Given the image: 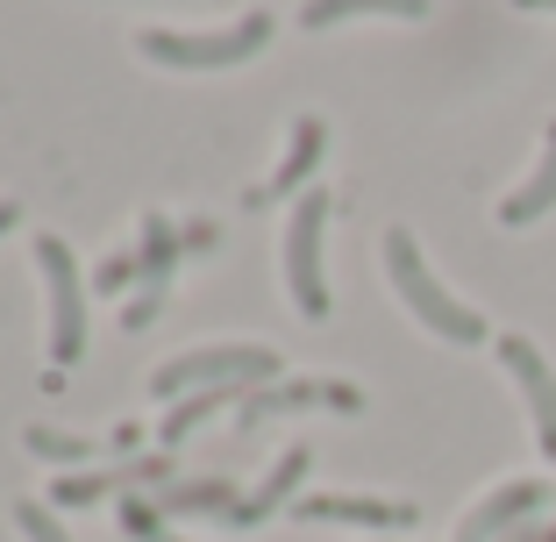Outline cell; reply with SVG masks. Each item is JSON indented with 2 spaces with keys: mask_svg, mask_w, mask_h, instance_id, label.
Masks as SVG:
<instances>
[{
  "mask_svg": "<svg viewBox=\"0 0 556 542\" xmlns=\"http://www.w3.org/2000/svg\"><path fill=\"white\" fill-rule=\"evenodd\" d=\"M286 407H336V414H357L364 393H357V386H336V378H300V386L243 393V414H236V428H257L264 414H286Z\"/></svg>",
  "mask_w": 556,
  "mask_h": 542,
  "instance_id": "cell-8",
  "label": "cell"
},
{
  "mask_svg": "<svg viewBox=\"0 0 556 542\" xmlns=\"http://www.w3.org/2000/svg\"><path fill=\"white\" fill-rule=\"evenodd\" d=\"M321 229H328V193H300L286 222V293L307 322H328V279H321Z\"/></svg>",
  "mask_w": 556,
  "mask_h": 542,
  "instance_id": "cell-4",
  "label": "cell"
},
{
  "mask_svg": "<svg viewBox=\"0 0 556 542\" xmlns=\"http://www.w3.org/2000/svg\"><path fill=\"white\" fill-rule=\"evenodd\" d=\"M549 507V486L542 478H514V486H500V493H485L471 514H464V528H457V542H492V535H507L521 514H542Z\"/></svg>",
  "mask_w": 556,
  "mask_h": 542,
  "instance_id": "cell-9",
  "label": "cell"
},
{
  "mask_svg": "<svg viewBox=\"0 0 556 542\" xmlns=\"http://www.w3.org/2000/svg\"><path fill=\"white\" fill-rule=\"evenodd\" d=\"M264 43H271V15H264V8H250V15L229 22V29H200V36H172V29H143L136 36V50H143L150 65H172V72L243 65V58H257Z\"/></svg>",
  "mask_w": 556,
  "mask_h": 542,
  "instance_id": "cell-2",
  "label": "cell"
},
{
  "mask_svg": "<svg viewBox=\"0 0 556 542\" xmlns=\"http://www.w3.org/2000/svg\"><path fill=\"white\" fill-rule=\"evenodd\" d=\"M229 400H243V386H214V393H186V407L164 414V443H186L200 421H207L214 407H229Z\"/></svg>",
  "mask_w": 556,
  "mask_h": 542,
  "instance_id": "cell-17",
  "label": "cell"
},
{
  "mask_svg": "<svg viewBox=\"0 0 556 542\" xmlns=\"http://www.w3.org/2000/svg\"><path fill=\"white\" fill-rule=\"evenodd\" d=\"M293 521H350V528H414L421 514L407 500H350V493H314L293 500Z\"/></svg>",
  "mask_w": 556,
  "mask_h": 542,
  "instance_id": "cell-10",
  "label": "cell"
},
{
  "mask_svg": "<svg viewBox=\"0 0 556 542\" xmlns=\"http://www.w3.org/2000/svg\"><path fill=\"white\" fill-rule=\"evenodd\" d=\"M193 243V236H179L164 214H143V236H136V300L122 307V329H150L164 307V293H172V264H179V250Z\"/></svg>",
  "mask_w": 556,
  "mask_h": 542,
  "instance_id": "cell-6",
  "label": "cell"
},
{
  "mask_svg": "<svg viewBox=\"0 0 556 542\" xmlns=\"http://www.w3.org/2000/svg\"><path fill=\"white\" fill-rule=\"evenodd\" d=\"M500 364L514 371V386H521V400H528V421H535V443H542V457L556 464V371L542 364V350L528 343V336H500Z\"/></svg>",
  "mask_w": 556,
  "mask_h": 542,
  "instance_id": "cell-7",
  "label": "cell"
},
{
  "mask_svg": "<svg viewBox=\"0 0 556 542\" xmlns=\"http://www.w3.org/2000/svg\"><path fill=\"white\" fill-rule=\"evenodd\" d=\"M164 471H172L164 457H143V464H108V471L58 478V486H50V507H93V500L122 493V486H150V478H164Z\"/></svg>",
  "mask_w": 556,
  "mask_h": 542,
  "instance_id": "cell-12",
  "label": "cell"
},
{
  "mask_svg": "<svg viewBox=\"0 0 556 542\" xmlns=\"http://www.w3.org/2000/svg\"><path fill=\"white\" fill-rule=\"evenodd\" d=\"M15 528H22L29 542H72L65 528H58V514H50V507H36V500H22V507H15Z\"/></svg>",
  "mask_w": 556,
  "mask_h": 542,
  "instance_id": "cell-19",
  "label": "cell"
},
{
  "mask_svg": "<svg viewBox=\"0 0 556 542\" xmlns=\"http://www.w3.org/2000/svg\"><path fill=\"white\" fill-rule=\"evenodd\" d=\"M36 264L50 279V364H79L86 357V279L72 264L65 236H36Z\"/></svg>",
  "mask_w": 556,
  "mask_h": 542,
  "instance_id": "cell-5",
  "label": "cell"
},
{
  "mask_svg": "<svg viewBox=\"0 0 556 542\" xmlns=\"http://www.w3.org/2000/svg\"><path fill=\"white\" fill-rule=\"evenodd\" d=\"M386 272H393L407 314L428 336H442V343H485V314L464 307L457 293H442V279L421 264V250H414V229H386Z\"/></svg>",
  "mask_w": 556,
  "mask_h": 542,
  "instance_id": "cell-1",
  "label": "cell"
},
{
  "mask_svg": "<svg viewBox=\"0 0 556 542\" xmlns=\"http://www.w3.org/2000/svg\"><path fill=\"white\" fill-rule=\"evenodd\" d=\"M29 450L36 457H58V464H86V457H100V450H122V457H129L136 428H115L108 443H93V436H58V428H29Z\"/></svg>",
  "mask_w": 556,
  "mask_h": 542,
  "instance_id": "cell-16",
  "label": "cell"
},
{
  "mask_svg": "<svg viewBox=\"0 0 556 542\" xmlns=\"http://www.w3.org/2000/svg\"><path fill=\"white\" fill-rule=\"evenodd\" d=\"M549 207H556V122L542 129V165L528 172V186H514V193L500 200V222H507V229H528V222H542Z\"/></svg>",
  "mask_w": 556,
  "mask_h": 542,
  "instance_id": "cell-14",
  "label": "cell"
},
{
  "mask_svg": "<svg viewBox=\"0 0 556 542\" xmlns=\"http://www.w3.org/2000/svg\"><path fill=\"white\" fill-rule=\"evenodd\" d=\"M164 507H172V514H207V507H229V486H164Z\"/></svg>",
  "mask_w": 556,
  "mask_h": 542,
  "instance_id": "cell-18",
  "label": "cell"
},
{
  "mask_svg": "<svg viewBox=\"0 0 556 542\" xmlns=\"http://www.w3.org/2000/svg\"><path fill=\"white\" fill-rule=\"evenodd\" d=\"M122 528H129V535H143V542H179V535H164V514L157 507H122Z\"/></svg>",
  "mask_w": 556,
  "mask_h": 542,
  "instance_id": "cell-20",
  "label": "cell"
},
{
  "mask_svg": "<svg viewBox=\"0 0 556 542\" xmlns=\"http://www.w3.org/2000/svg\"><path fill=\"white\" fill-rule=\"evenodd\" d=\"M122 279H136V243H129V250H115V257L100 264V293H115Z\"/></svg>",
  "mask_w": 556,
  "mask_h": 542,
  "instance_id": "cell-21",
  "label": "cell"
},
{
  "mask_svg": "<svg viewBox=\"0 0 556 542\" xmlns=\"http://www.w3.org/2000/svg\"><path fill=\"white\" fill-rule=\"evenodd\" d=\"M307 464H314V457H307V443H300V450H286V457H278L271 471H264L257 486H250V493H243V500L229 507V521H236V528H257L264 514H278L286 500H293V486L307 478Z\"/></svg>",
  "mask_w": 556,
  "mask_h": 542,
  "instance_id": "cell-13",
  "label": "cell"
},
{
  "mask_svg": "<svg viewBox=\"0 0 556 542\" xmlns=\"http://www.w3.org/2000/svg\"><path fill=\"white\" fill-rule=\"evenodd\" d=\"M321 143H328L321 115H300L293 122V143H286V157H278V172L257 186V193H250V207H264V200H300V179L321 165Z\"/></svg>",
  "mask_w": 556,
  "mask_h": 542,
  "instance_id": "cell-11",
  "label": "cell"
},
{
  "mask_svg": "<svg viewBox=\"0 0 556 542\" xmlns=\"http://www.w3.org/2000/svg\"><path fill=\"white\" fill-rule=\"evenodd\" d=\"M514 8H528V15H556V0H514Z\"/></svg>",
  "mask_w": 556,
  "mask_h": 542,
  "instance_id": "cell-22",
  "label": "cell"
},
{
  "mask_svg": "<svg viewBox=\"0 0 556 542\" xmlns=\"http://www.w3.org/2000/svg\"><path fill=\"white\" fill-rule=\"evenodd\" d=\"M278 371V350L264 343H214V350H179L172 364H157L150 393L179 400V393H214V386H257Z\"/></svg>",
  "mask_w": 556,
  "mask_h": 542,
  "instance_id": "cell-3",
  "label": "cell"
},
{
  "mask_svg": "<svg viewBox=\"0 0 556 542\" xmlns=\"http://www.w3.org/2000/svg\"><path fill=\"white\" fill-rule=\"evenodd\" d=\"M15 229V200H0V236Z\"/></svg>",
  "mask_w": 556,
  "mask_h": 542,
  "instance_id": "cell-23",
  "label": "cell"
},
{
  "mask_svg": "<svg viewBox=\"0 0 556 542\" xmlns=\"http://www.w3.org/2000/svg\"><path fill=\"white\" fill-rule=\"evenodd\" d=\"M549 542H556V535H549Z\"/></svg>",
  "mask_w": 556,
  "mask_h": 542,
  "instance_id": "cell-24",
  "label": "cell"
},
{
  "mask_svg": "<svg viewBox=\"0 0 556 542\" xmlns=\"http://www.w3.org/2000/svg\"><path fill=\"white\" fill-rule=\"evenodd\" d=\"M350 15H393V22H421L428 0H307L300 8V29H336Z\"/></svg>",
  "mask_w": 556,
  "mask_h": 542,
  "instance_id": "cell-15",
  "label": "cell"
}]
</instances>
